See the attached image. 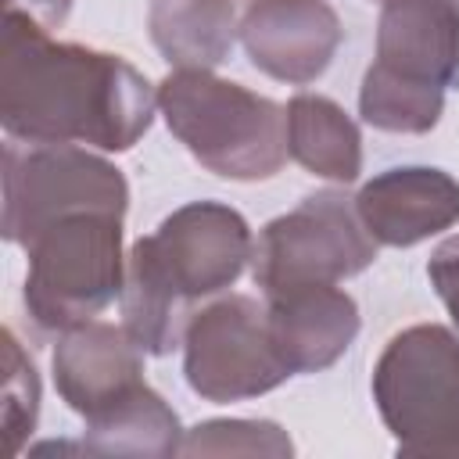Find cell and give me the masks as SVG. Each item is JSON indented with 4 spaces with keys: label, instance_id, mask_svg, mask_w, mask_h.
Here are the masks:
<instances>
[{
    "label": "cell",
    "instance_id": "6da1fadb",
    "mask_svg": "<svg viewBox=\"0 0 459 459\" xmlns=\"http://www.w3.org/2000/svg\"><path fill=\"white\" fill-rule=\"evenodd\" d=\"M158 93L115 54L54 43L47 25L7 7L0 118L29 143H97L126 151L151 126Z\"/></svg>",
    "mask_w": 459,
    "mask_h": 459
},
{
    "label": "cell",
    "instance_id": "7a4b0ae2",
    "mask_svg": "<svg viewBox=\"0 0 459 459\" xmlns=\"http://www.w3.org/2000/svg\"><path fill=\"white\" fill-rule=\"evenodd\" d=\"M251 244L247 222L215 201H194L136 240L126 262L122 326L140 351H172L190 323V301L230 287L251 258Z\"/></svg>",
    "mask_w": 459,
    "mask_h": 459
},
{
    "label": "cell",
    "instance_id": "3957f363",
    "mask_svg": "<svg viewBox=\"0 0 459 459\" xmlns=\"http://www.w3.org/2000/svg\"><path fill=\"white\" fill-rule=\"evenodd\" d=\"M158 108L186 151L226 179H269L287 158V111L208 68H176Z\"/></svg>",
    "mask_w": 459,
    "mask_h": 459
},
{
    "label": "cell",
    "instance_id": "277c9868",
    "mask_svg": "<svg viewBox=\"0 0 459 459\" xmlns=\"http://www.w3.org/2000/svg\"><path fill=\"white\" fill-rule=\"evenodd\" d=\"M373 394L405 455H459V341L434 323L384 348Z\"/></svg>",
    "mask_w": 459,
    "mask_h": 459
},
{
    "label": "cell",
    "instance_id": "5b68a950",
    "mask_svg": "<svg viewBox=\"0 0 459 459\" xmlns=\"http://www.w3.org/2000/svg\"><path fill=\"white\" fill-rule=\"evenodd\" d=\"M25 247V301L47 330H75L122 294V215L79 212L57 219Z\"/></svg>",
    "mask_w": 459,
    "mask_h": 459
},
{
    "label": "cell",
    "instance_id": "8992f818",
    "mask_svg": "<svg viewBox=\"0 0 459 459\" xmlns=\"http://www.w3.org/2000/svg\"><path fill=\"white\" fill-rule=\"evenodd\" d=\"M129 201L115 165L72 143H7L4 151V237L29 244L57 219L79 212L122 215Z\"/></svg>",
    "mask_w": 459,
    "mask_h": 459
},
{
    "label": "cell",
    "instance_id": "52a82bcc",
    "mask_svg": "<svg viewBox=\"0 0 459 459\" xmlns=\"http://www.w3.org/2000/svg\"><path fill=\"white\" fill-rule=\"evenodd\" d=\"M373 258L377 240L359 219V208L333 190L305 197L294 212L273 219L251 244V273L265 294L337 283L362 273Z\"/></svg>",
    "mask_w": 459,
    "mask_h": 459
},
{
    "label": "cell",
    "instance_id": "ba28073f",
    "mask_svg": "<svg viewBox=\"0 0 459 459\" xmlns=\"http://www.w3.org/2000/svg\"><path fill=\"white\" fill-rule=\"evenodd\" d=\"M186 380L197 394L212 402H237L273 391L290 377L283 362L265 308L258 301L233 294L204 312H197L186 330Z\"/></svg>",
    "mask_w": 459,
    "mask_h": 459
},
{
    "label": "cell",
    "instance_id": "9c48e42d",
    "mask_svg": "<svg viewBox=\"0 0 459 459\" xmlns=\"http://www.w3.org/2000/svg\"><path fill=\"white\" fill-rule=\"evenodd\" d=\"M240 39L255 68L305 86L326 72L341 43V22L326 0H255L244 14Z\"/></svg>",
    "mask_w": 459,
    "mask_h": 459
},
{
    "label": "cell",
    "instance_id": "30bf717a",
    "mask_svg": "<svg viewBox=\"0 0 459 459\" xmlns=\"http://www.w3.org/2000/svg\"><path fill=\"white\" fill-rule=\"evenodd\" d=\"M54 373L65 402L97 423L140 394L147 384L140 377V344L126 333V326L111 323H82L68 330V337L54 351Z\"/></svg>",
    "mask_w": 459,
    "mask_h": 459
},
{
    "label": "cell",
    "instance_id": "8fae6325",
    "mask_svg": "<svg viewBox=\"0 0 459 459\" xmlns=\"http://www.w3.org/2000/svg\"><path fill=\"white\" fill-rule=\"evenodd\" d=\"M373 65L398 79L445 90L459 75V4L384 0Z\"/></svg>",
    "mask_w": 459,
    "mask_h": 459
},
{
    "label": "cell",
    "instance_id": "7c38bea8",
    "mask_svg": "<svg viewBox=\"0 0 459 459\" xmlns=\"http://www.w3.org/2000/svg\"><path fill=\"white\" fill-rule=\"evenodd\" d=\"M377 244L409 247L459 219V183L441 169H391L355 197Z\"/></svg>",
    "mask_w": 459,
    "mask_h": 459
},
{
    "label": "cell",
    "instance_id": "4fadbf2b",
    "mask_svg": "<svg viewBox=\"0 0 459 459\" xmlns=\"http://www.w3.org/2000/svg\"><path fill=\"white\" fill-rule=\"evenodd\" d=\"M265 316L290 373L330 366L359 330V308L337 283H305L265 294Z\"/></svg>",
    "mask_w": 459,
    "mask_h": 459
},
{
    "label": "cell",
    "instance_id": "5bb4252c",
    "mask_svg": "<svg viewBox=\"0 0 459 459\" xmlns=\"http://www.w3.org/2000/svg\"><path fill=\"white\" fill-rule=\"evenodd\" d=\"M287 151L316 176L355 179L362 169V147L355 122L326 97L298 93L287 104Z\"/></svg>",
    "mask_w": 459,
    "mask_h": 459
},
{
    "label": "cell",
    "instance_id": "9a60e30c",
    "mask_svg": "<svg viewBox=\"0 0 459 459\" xmlns=\"http://www.w3.org/2000/svg\"><path fill=\"white\" fill-rule=\"evenodd\" d=\"M151 36L176 68H212L233 47V0H158Z\"/></svg>",
    "mask_w": 459,
    "mask_h": 459
},
{
    "label": "cell",
    "instance_id": "2e32d148",
    "mask_svg": "<svg viewBox=\"0 0 459 459\" xmlns=\"http://www.w3.org/2000/svg\"><path fill=\"white\" fill-rule=\"evenodd\" d=\"M441 100H445L441 86L409 82L377 65H369L362 93H359L362 118L391 133H427L441 118Z\"/></svg>",
    "mask_w": 459,
    "mask_h": 459
},
{
    "label": "cell",
    "instance_id": "e0dca14e",
    "mask_svg": "<svg viewBox=\"0 0 459 459\" xmlns=\"http://www.w3.org/2000/svg\"><path fill=\"white\" fill-rule=\"evenodd\" d=\"M176 430L172 409L151 387L133 394L111 416L90 423V434L97 437L93 448L100 452H176Z\"/></svg>",
    "mask_w": 459,
    "mask_h": 459
},
{
    "label": "cell",
    "instance_id": "ac0fdd59",
    "mask_svg": "<svg viewBox=\"0 0 459 459\" xmlns=\"http://www.w3.org/2000/svg\"><path fill=\"white\" fill-rule=\"evenodd\" d=\"M4 351H7V394H4V427L7 434H14V423L32 427L36 420V402H39V384H36V369L32 362H22L18 341L11 333H4Z\"/></svg>",
    "mask_w": 459,
    "mask_h": 459
},
{
    "label": "cell",
    "instance_id": "d6986e66",
    "mask_svg": "<svg viewBox=\"0 0 459 459\" xmlns=\"http://www.w3.org/2000/svg\"><path fill=\"white\" fill-rule=\"evenodd\" d=\"M427 276H430L437 298L445 301V308L452 312V319H455V326H459V237L445 240V244L430 255Z\"/></svg>",
    "mask_w": 459,
    "mask_h": 459
},
{
    "label": "cell",
    "instance_id": "ffe728a7",
    "mask_svg": "<svg viewBox=\"0 0 459 459\" xmlns=\"http://www.w3.org/2000/svg\"><path fill=\"white\" fill-rule=\"evenodd\" d=\"M7 4H18V0H7ZM25 4H29V14H32L36 22L54 25V22L65 18V11H68L72 0H25Z\"/></svg>",
    "mask_w": 459,
    "mask_h": 459
},
{
    "label": "cell",
    "instance_id": "44dd1931",
    "mask_svg": "<svg viewBox=\"0 0 459 459\" xmlns=\"http://www.w3.org/2000/svg\"><path fill=\"white\" fill-rule=\"evenodd\" d=\"M452 4H459V0H452Z\"/></svg>",
    "mask_w": 459,
    "mask_h": 459
}]
</instances>
